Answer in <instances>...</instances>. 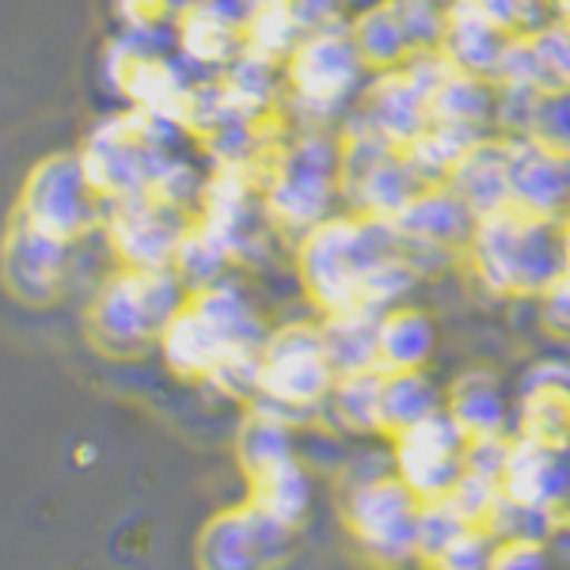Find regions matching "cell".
<instances>
[{"label":"cell","instance_id":"17","mask_svg":"<svg viewBox=\"0 0 570 570\" xmlns=\"http://www.w3.org/2000/svg\"><path fill=\"white\" fill-rule=\"evenodd\" d=\"M472 209L449 187H419L415 198L392 217L400 247H449L461 255L468 236H472Z\"/></svg>","mask_w":570,"mask_h":570},{"label":"cell","instance_id":"21","mask_svg":"<svg viewBox=\"0 0 570 570\" xmlns=\"http://www.w3.org/2000/svg\"><path fill=\"white\" fill-rule=\"evenodd\" d=\"M66 252H69L66 240L39 233L35 225L20 220V228L12 233L4 252L8 282L16 285V293H23L31 301L53 297V289L61 285V274H66Z\"/></svg>","mask_w":570,"mask_h":570},{"label":"cell","instance_id":"6","mask_svg":"<svg viewBox=\"0 0 570 570\" xmlns=\"http://www.w3.org/2000/svg\"><path fill=\"white\" fill-rule=\"evenodd\" d=\"M187 301L190 289L176 266H164V271L126 266L99 289L91 305V327L110 351H141L145 343H160L164 327L179 316Z\"/></svg>","mask_w":570,"mask_h":570},{"label":"cell","instance_id":"29","mask_svg":"<svg viewBox=\"0 0 570 570\" xmlns=\"http://www.w3.org/2000/svg\"><path fill=\"white\" fill-rule=\"evenodd\" d=\"M293 426H297V422H289L285 415H278V411L255 403L252 415H247L240 426V438H236V456H240V468L247 472V480H255V475L271 472V468H278L297 456Z\"/></svg>","mask_w":570,"mask_h":570},{"label":"cell","instance_id":"19","mask_svg":"<svg viewBox=\"0 0 570 570\" xmlns=\"http://www.w3.org/2000/svg\"><path fill=\"white\" fill-rule=\"evenodd\" d=\"M505 42H510V35L475 0H445V27H441L438 50L445 53L456 72L491 80Z\"/></svg>","mask_w":570,"mask_h":570},{"label":"cell","instance_id":"4","mask_svg":"<svg viewBox=\"0 0 570 570\" xmlns=\"http://www.w3.org/2000/svg\"><path fill=\"white\" fill-rule=\"evenodd\" d=\"M271 331L263 327L259 312L247 301L236 282H214L206 289L190 293L179 316L164 327L160 354L179 376L206 381L209 373L236 351L263 346Z\"/></svg>","mask_w":570,"mask_h":570},{"label":"cell","instance_id":"25","mask_svg":"<svg viewBox=\"0 0 570 570\" xmlns=\"http://www.w3.org/2000/svg\"><path fill=\"white\" fill-rule=\"evenodd\" d=\"M346 27H351V39L370 72L400 69L403 58L415 50L407 27H403V16L395 12L392 0H365L354 16H346Z\"/></svg>","mask_w":570,"mask_h":570},{"label":"cell","instance_id":"7","mask_svg":"<svg viewBox=\"0 0 570 570\" xmlns=\"http://www.w3.org/2000/svg\"><path fill=\"white\" fill-rule=\"evenodd\" d=\"M338 373L324 351L320 324L293 320L271 331L263 343V376H259V407H271L289 422L320 415Z\"/></svg>","mask_w":570,"mask_h":570},{"label":"cell","instance_id":"1","mask_svg":"<svg viewBox=\"0 0 570 570\" xmlns=\"http://www.w3.org/2000/svg\"><path fill=\"white\" fill-rule=\"evenodd\" d=\"M400 252L392 220L362 214H331L312 233L297 240V274L301 285L320 312L362 308V293L370 274L389 255Z\"/></svg>","mask_w":570,"mask_h":570},{"label":"cell","instance_id":"26","mask_svg":"<svg viewBox=\"0 0 570 570\" xmlns=\"http://www.w3.org/2000/svg\"><path fill=\"white\" fill-rule=\"evenodd\" d=\"M494 110H499V91L487 77L472 72H449L445 85L430 96V122L461 126L472 134H494Z\"/></svg>","mask_w":570,"mask_h":570},{"label":"cell","instance_id":"31","mask_svg":"<svg viewBox=\"0 0 570 570\" xmlns=\"http://www.w3.org/2000/svg\"><path fill=\"white\" fill-rule=\"evenodd\" d=\"M445 407V395L426 370L419 373H384L381 389V434H403L407 426L430 419Z\"/></svg>","mask_w":570,"mask_h":570},{"label":"cell","instance_id":"42","mask_svg":"<svg viewBox=\"0 0 570 570\" xmlns=\"http://www.w3.org/2000/svg\"><path fill=\"white\" fill-rule=\"evenodd\" d=\"M297 16L305 27H324V23H343L346 20V0H293Z\"/></svg>","mask_w":570,"mask_h":570},{"label":"cell","instance_id":"14","mask_svg":"<svg viewBox=\"0 0 570 570\" xmlns=\"http://www.w3.org/2000/svg\"><path fill=\"white\" fill-rule=\"evenodd\" d=\"M502 494L551 518L570 505V445H548L537 438H510V456L502 468Z\"/></svg>","mask_w":570,"mask_h":570},{"label":"cell","instance_id":"18","mask_svg":"<svg viewBox=\"0 0 570 570\" xmlns=\"http://www.w3.org/2000/svg\"><path fill=\"white\" fill-rule=\"evenodd\" d=\"M354 110L395 149L415 141L430 126V99L403 77V69L373 72Z\"/></svg>","mask_w":570,"mask_h":570},{"label":"cell","instance_id":"39","mask_svg":"<svg viewBox=\"0 0 570 570\" xmlns=\"http://www.w3.org/2000/svg\"><path fill=\"white\" fill-rule=\"evenodd\" d=\"M400 69H403V77H407L411 85H415L426 99L434 96V91L445 85L449 72H453L449 58L438 50V46H415V50H411L407 58H403Z\"/></svg>","mask_w":570,"mask_h":570},{"label":"cell","instance_id":"24","mask_svg":"<svg viewBox=\"0 0 570 570\" xmlns=\"http://www.w3.org/2000/svg\"><path fill=\"white\" fill-rule=\"evenodd\" d=\"M445 411L456 419V426L464 430L468 441L472 438H499L505 434V422H510V403L502 395L499 373L483 370H468L449 384L445 392Z\"/></svg>","mask_w":570,"mask_h":570},{"label":"cell","instance_id":"13","mask_svg":"<svg viewBox=\"0 0 570 570\" xmlns=\"http://www.w3.org/2000/svg\"><path fill=\"white\" fill-rule=\"evenodd\" d=\"M499 137L510 160V206L544 220H563L570 214V156L551 153L525 134Z\"/></svg>","mask_w":570,"mask_h":570},{"label":"cell","instance_id":"10","mask_svg":"<svg viewBox=\"0 0 570 570\" xmlns=\"http://www.w3.org/2000/svg\"><path fill=\"white\" fill-rule=\"evenodd\" d=\"M187 228L190 220L183 209L168 206V202L153 195L118 198L110 202V214H107V240L130 271H164V266H176Z\"/></svg>","mask_w":570,"mask_h":570},{"label":"cell","instance_id":"11","mask_svg":"<svg viewBox=\"0 0 570 570\" xmlns=\"http://www.w3.org/2000/svg\"><path fill=\"white\" fill-rule=\"evenodd\" d=\"M289 532L252 502L217 513L198 537L202 570H274L289 551Z\"/></svg>","mask_w":570,"mask_h":570},{"label":"cell","instance_id":"28","mask_svg":"<svg viewBox=\"0 0 570 570\" xmlns=\"http://www.w3.org/2000/svg\"><path fill=\"white\" fill-rule=\"evenodd\" d=\"M376 331H381V312L373 308H343L320 320L324 351L338 376L376 370Z\"/></svg>","mask_w":570,"mask_h":570},{"label":"cell","instance_id":"5","mask_svg":"<svg viewBox=\"0 0 570 570\" xmlns=\"http://www.w3.org/2000/svg\"><path fill=\"white\" fill-rule=\"evenodd\" d=\"M338 195V137L335 130H301L274 153L263 187V214L274 228L305 236L335 214Z\"/></svg>","mask_w":570,"mask_h":570},{"label":"cell","instance_id":"27","mask_svg":"<svg viewBox=\"0 0 570 570\" xmlns=\"http://www.w3.org/2000/svg\"><path fill=\"white\" fill-rule=\"evenodd\" d=\"M483 137H491V134H472V130H461V126L430 122L415 141L403 145L400 156L411 168V176H415L419 187H445L449 176L456 171V164H461L468 149L480 145Z\"/></svg>","mask_w":570,"mask_h":570},{"label":"cell","instance_id":"44","mask_svg":"<svg viewBox=\"0 0 570 570\" xmlns=\"http://www.w3.org/2000/svg\"><path fill=\"white\" fill-rule=\"evenodd\" d=\"M559 252H563V274H570V214L559 220Z\"/></svg>","mask_w":570,"mask_h":570},{"label":"cell","instance_id":"16","mask_svg":"<svg viewBox=\"0 0 570 570\" xmlns=\"http://www.w3.org/2000/svg\"><path fill=\"white\" fill-rule=\"evenodd\" d=\"M513 426L521 438H537L548 445H570V362L544 357L521 373Z\"/></svg>","mask_w":570,"mask_h":570},{"label":"cell","instance_id":"45","mask_svg":"<svg viewBox=\"0 0 570 570\" xmlns=\"http://www.w3.org/2000/svg\"><path fill=\"white\" fill-rule=\"evenodd\" d=\"M551 23L570 27V0H551Z\"/></svg>","mask_w":570,"mask_h":570},{"label":"cell","instance_id":"22","mask_svg":"<svg viewBox=\"0 0 570 570\" xmlns=\"http://www.w3.org/2000/svg\"><path fill=\"white\" fill-rule=\"evenodd\" d=\"M438 324L426 308L400 305L381 312L376 331V370L381 373H419L434 362Z\"/></svg>","mask_w":570,"mask_h":570},{"label":"cell","instance_id":"38","mask_svg":"<svg viewBox=\"0 0 570 570\" xmlns=\"http://www.w3.org/2000/svg\"><path fill=\"white\" fill-rule=\"evenodd\" d=\"M122 23L137 35H156V27L176 23L190 0H115Z\"/></svg>","mask_w":570,"mask_h":570},{"label":"cell","instance_id":"33","mask_svg":"<svg viewBox=\"0 0 570 570\" xmlns=\"http://www.w3.org/2000/svg\"><path fill=\"white\" fill-rule=\"evenodd\" d=\"M556 521L551 513L544 510H532V505H521L513 499H502L494 502V510L487 513L483 525L491 529V537L499 540V544H513V540H532V544H548L551 537H556Z\"/></svg>","mask_w":570,"mask_h":570},{"label":"cell","instance_id":"15","mask_svg":"<svg viewBox=\"0 0 570 570\" xmlns=\"http://www.w3.org/2000/svg\"><path fill=\"white\" fill-rule=\"evenodd\" d=\"M247 0H190L176 20L183 61L198 69H225L244 53Z\"/></svg>","mask_w":570,"mask_h":570},{"label":"cell","instance_id":"23","mask_svg":"<svg viewBox=\"0 0 570 570\" xmlns=\"http://www.w3.org/2000/svg\"><path fill=\"white\" fill-rule=\"evenodd\" d=\"M445 187L472 209V217H487L510 206V160H505L502 137L491 134L472 145Z\"/></svg>","mask_w":570,"mask_h":570},{"label":"cell","instance_id":"32","mask_svg":"<svg viewBox=\"0 0 570 570\" xmlns=\"http://www.w3.org/2000/svg\"><path fill=\"white\" fill-rule=\"evenodd\" d=\"M381 370L343 373L327 395L324 415L346 434H381Z\"/></svg>","mask_w":570,"mask_h":570},{"label":"cell","instance_id":"36","mask_svg":"<svg viewBox=\"0 0 570 570\" xmlns=\"http://www.w3.org/2000/svg\"><path fill=\"white\" fill-rule=\"evenodd\" d=\"M532 53L540 66V88L544 91H570V27L548 23L529 35Z\"/></svg>","mask_w":570,"mask_h":570},{"label":"cell","instance_id":"40","mask_svg":"<svg viewBox=\"0 0 570 570\" xmlns=\"http://www.w3.org/2000/svg\"><path fill=\"white\" fill-rule=\"evenodd\" d=\"M487 570H551V551L532 540H513V544L494 548V559Z\"/></svg>","mask_w":570,"mask_h":570},{"label":"cell","instance_id":"20","mask_svg":"<svg viewBox=\"0 0 570 570\" xmlns=\"http://www.w3.org/2000/svg\"><path fill=\"white\" fill-rule=\"evenodd\" d=\"M419 183L411 176V168L403 164L400 149L376 156L370 164H357V168L338 171V195H343L346 209L362 217L392 220L415 198Z\"/></svg>","mask_w":570,"mask_h":570},{"label":"cell","instance_id":"34","mask_svg":"<svg viewBox=\"0 0 570 570\" xmlns=\"http://www.w3.org/2000/svg\"><path fill=\"white\" fill-rule=\"evenodd\" d=\"M468 525H472V521L456 510L449 494L438 502H422L419 505V529H415V559H422V563L438 559Z\"/></svg>","mask_w":570,"mask_h":570},{"label":"cell","instance_id":"41","mask_svg":"<svg viewBox=\"0 0 570 570\" xmlns=\"http://www.w3.org/2000/svg\"><path fill=\"white\" fill-rule=\"evenodd\" d=\"M537 301H540L544 327L556 331V335H570V274H559Z\"/></svg>","mask_w":570,"mask_h":570},{"label":"cell","instance_id":"43","mask_svg":"<svg viewBox=\"0 0 570 570\" xmlns=\"http://www.w3.org/2000/svg\"><path fill=\"white\" fill-rule=\"evenodd\" d=\"M551 540H556L563 556H570V513H559V521H556V537H551Z\"/></svg>","mask_w":570,"mask_h":570},{"label":"cell","instance_id":"35","mask_svg":"<svg viewBox=\"0 0 570 570\" xmlns=\"http://www.w3.org/2000/svg\"><path fill=\"white\" fill-rule=\"evenodd\" d=\"M525 137L559 156H570V91H540L525 122Z\"/></svg>","mask_w":570,"mask_h":570},{"label":"cell","instance_id":"8","mask_svg":"<svg viewBox=\"0 0 570 570\" xmlns=\"http://www.w3.org/2000/svg\"><path fill=\"white\" fill-rule=\"evenodd\" d=\"M419 499L395 472L376 480L343 483V521L354 544L373 559L376 567H403L415 559V529H419Z\"/></svg>","mask_w":570,"mask_h":570},{"label":"cell","instance_id":"12","mask_svg":"<svg viewBox=\"0 0 570 570\" xmlns=\"http://www.w3.org/2000/svg\"><path fill=\"white\" fill-rule=\"evenodd\" d=\"M23 220L58 240H72L96 220V190L77 160H50L27 187Z\"/></svg>","mask_w":570,"mask_h":570},{"label":"cell","instance_id":"30","mask_svg":"<svg viewBox=\"0 0 570 570\" xmlns=\"http://www.w3.org/2000/svg\"><path fill=\"white\" fill-rule=\"evenodd\" d=\"M252 505L285 529H297L312 510V475L301 456L252 480Z\"/></svg>","mask_w":570,"mask_h":570},{"label":"cell","instance_id":"9","mask_svg":"<svg viewBox=\"0 0 570 570\" xmlns=\"http://www.w3.org/2000/svg\"><path fill=\"white\" fill-rule=\"evenodd\" d=\"M468 434L445 407L392 438V468L419 502L445 499L464 475Z\"/></svg>","mask_w":570,"mask_h":570},{"label":"cell","instance_id":"2","mask_svg":"<svg viewBox=\"0 0 570 570\" xmlns=\"http://www.w3.org/2000/svg\"><path fill=\"white\" fill-rule=\"evenodd\" d=\"M464 263L494 297H540L563 274L559 220L532 217L518 206L475 217L464 244Z\"/></svg>","mask_w":570,"mask_h":570},{"label":"cell","instance_id":"3","mask_svg":"<svg viewBox=\"0 0 570 570\" xmlns=\"http://www.w3.org/2000/svg\"><path fill=\"white\" fill-rule=\"evenodd\" d=\"M370 77L373 72L357 53L346 20L312 27L285 58L289 118L301 130H338V122L357 107Z\"/></svg>","mask_w":570,"mask_h":570},{"label":"cell","instance_id":"37","mask_svg":"<svg viewBox=\"0 0 570 570\" xmlns=\"http://www.w3.org/2000/svg\"><path fill=\"white\" fill-rule=\"evenodd\" d=\"M494 548L499 540L491 537L487 525H468L461 537L453 540L438 559H430V570H487L494 559Z\"/></svg>","mask_w":570,"mask_h":570}]
</instances>
